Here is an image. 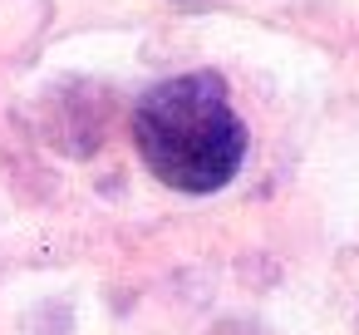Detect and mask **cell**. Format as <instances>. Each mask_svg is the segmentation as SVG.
Returning <instances> with one entry per match:
<instances>
[{
	"instance_id": "obj_1",
	"label": "cell",
	"mask_w": 359,
	"mask_h": 335,
	"mask_svg": "<svg viewBox=\"0 0 359 335\" xmlns=\"http://www.w3.org/2000/svg\"><path fill=\"white\" fill-rule=\"evenodd\" d=\"M133 148L143 168L187 197L222 192L241 163H246V124L231 109V94L222 74L187 70L172 79H158L133 104Z\"/></svg>"
}]
</instances>
